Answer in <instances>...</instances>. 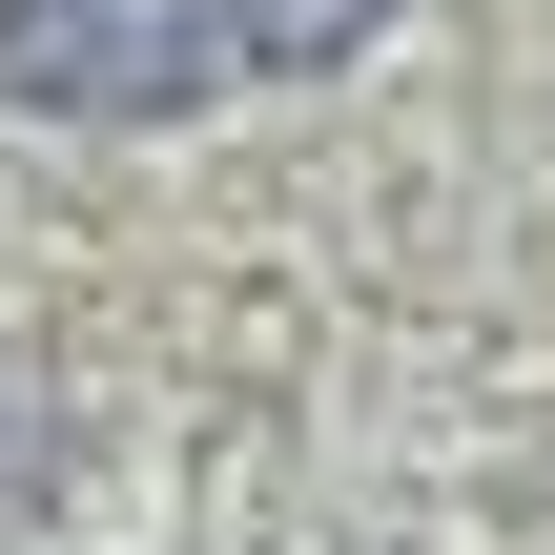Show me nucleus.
I'll use <instances>...</instances> for the list:
<instances>
[{"label":"nucleus","instance_id":"obj_1","mask_svg":"<svg viewBox=\"0 0 555 555\" xmlns=\"http://www.w3.org/2000/svg\"><path fill=\"white\" fill-rule=\"evenodd\" d=\"M0 82L41 124H185L227 82V0H0Z\"/></svg>","mask_w":555,"mask_h":555},{"label":"nucleus","instance_id":"obj_2","mask_svg":"<svg viewBox=\"0 0 555 555\" xmlns=\"http://www.w3.org/2000/svg\"><path fill=\"white\" fill-rule=\"evenodd\" d=\"M391 0H227V62H268V82H309V62H350Z\"/></svg>","mask_w":555,"mask_h":555}]
</instances>
